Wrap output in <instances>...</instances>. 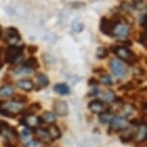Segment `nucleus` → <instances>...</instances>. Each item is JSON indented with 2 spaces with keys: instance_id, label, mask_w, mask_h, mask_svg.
Returning a JSON list of instances; mask_svg holds the SVG:
<instances>
[{
  "instance_id": "obj_33",
  "label": "nucleus",
  "mask_w": 147,
  "mask_h": 147,
  "mask_svg": "<svg viewBox=\"0 0 147 147\" xmlns=\"http://www.w3.org/2000/svg\"><path fill=\"white\" fill-rule=\"evenodd\" d=\"M99 83H100V82H99L98 80L95 78V77H90V78L88 79V85L90 86V87H96Z\"/></svg>"
},
{
  "instance_id": "obj_37",
  "label": "nucleus",
  "mask_w": 147,
  "mask_h": 147,
  "mask_svg": "<svg viewBox=\"0 0 147 147\" xmlns=\"http://www.w3.org/2000/svg\"><path fill=\"white\" fill-rule=\"evenodd\" d=\"M99 93V90L96 87H93V88H91V91L88 94V97H92V96H97Z\"/></svg>"
},
{
  "instance_id": "obj_14",
  "label": "nucleus",
  "mask_w": 147,
  "mask_h": 147,
  "mask_svg": "<svg viewBox=\"0 0 147 147\" xmlns=\"http://www.w3.org/2000/svg\"><path fill=\"white\" fill-rule=\"evenodd\" d=\"M16 86L18 87V88L24 90V91H32L35 88V84L33 83L32 80L30 79H21L18 80V83H16Z\"/></svg>"
},
{
  "instance_id": "obj_38",
  "label": "nucleus",
  "mask_w": 147,
  "mask_h": 147,
  "mask_svg": "<svg viewBox=\"0 0 147 147\" xmlns=\"http://www.w3.org/2000/svg\"><path fill=\"white\" fill-rule=\"evenodd\" d=\"M92 72H94V73H98V74H102L103 72L106 73V70H105L103 67H97V68L92 69Z\"/></svg>"
},
{
  "instance_id": "obj_12",
  "label": "nucleus",
  "mask_w": 147,
  "mask_h": 147,
  "mask_svg": "<svg viewBox=\"0 0 147 147\" xmlns=\"http://www.w3.org/2000/svg\"><path fill=\"white\" fill-rule=\"evenodd\" d=\"M41 109H42V105H41L40 102H34V103L30 104L28 107L23 108L19 113H20L22 116L29 115H35L37 112H40Z\"/></svg>"
},
{
  "instance_id": "obj_4",
  "label": "nucleus",
  "mask_w": 147,
  "mask_h": 147,
  "mask_svg": "<svg viewBox=\"0 0 147 147\" xmlns=\"http://www.w3.org/2000/svg\"><path fill=\"white\" fill-rule=\"evenodd\" d=\"M22 53H23V46H18L16 44L10 45L4 52V62L13 65L19 59H21Z\"/></svg>"
},
{
  "instance_id": "obj_27",
  "label": "nucleus",
  "mask_w": 147,
  "mask_h": 147,
  "mask_svg": "<svg viewBox=\"0 0 147 147\" xmlns=\"http://www.w3.org/2000/svg\"><path fill=\"white\" fill-rule=\"evenodd\" d=\"M137 88V85L135 84L134 81H129L125 83V84L121 85L118 88V90H125V91H130V90H134Z\"/></svg>"
},
{
  "instance_id": "obj_26",
  "label": "nucleus",
  "mask_w": 147,
  "mask_h": 147,
  "mask_svg": "<svg viewBox=\"0 0 147 147\" xmlns=\"http://www.w3.org/2000/svg\"><path fill=\"white\" fill-rule=\"evenodd\" d=\"M12 101L13 102H16V103H20V104H26L27 102H28V97L26 95H24V94H15V95L13 96L12 98Z\"/></svg>"
},
{
  "instance_id": "obj_9",
  "label": "nucleus",
  "mask_w": 147,
  "mask_h": 147,
  "mask_svg": "<svg viewBox=\"0 0 147 147\" xmlns=\"http://www.w3.org/2000/svg\"><path fill=\"white\" fill-rule=\"evenodd\" d=\"M19 124H20V125H23L24 127L31 128V129H34L36 127L40 125L38 117H37L35 115H29L22 116V117L19 119Z\"/></svg>"
},
{
  "instance_id": "obj_23",
  "label": "nucleus",
  "mask_w": 147,
  "mask_h": 147,
  "mask_svg": "<svg viewBox=\"0 0 147 147\" xmlns=\"http://www.w3.org/2000/svg\"><path fill=\"white\" fill-rule=\"evenodd\" d=\"M48 146H49V144H47L38 140H36V138H33L32 140L28 141V142L25 144V147H48Z\"/></svg>"
},
{
  "instance_id": "obj_24",
  "label": "nucleus",
  "mask_w": 147,
  "mask_h": 147,
  "mask_svg": "<svg viewBox=\"0 0 147 147\" xmlns=\"http://www.w3.org/2000/svg\"><path fill=\"white\" fill-rule=\"evenodd\" d=\"M0 115L5 116V117H8V118H12V119H15L18 117V113H13L11 111L7 110L6 108H4L3 106L0 107Z\"/></svg>"
},
{
  "instance_id": "obj_39",
  "label": "nucleus",
  "mask_w": 147,
  "mask_h": 147,
  "mask_svg": "<svg viewBox=\"0 0 147 147\" xmlns=\"http://www.w3.org/2000/svg\"><path fill=\"white\" fill-rule=\"evenodd\" d=\"M2 133H3V127H2L1 121H0V135H2Z\"/></svg>"
},
{
  "instance_id": "obj_7",
  "label": "nucleus",
  "mask_w": 147,
  "mask_h": 147,
  "mask_svg": "<svg viewBox=\"0 0 147 147\" xmlns=\"http://www.w3.org/2000/svg\"><path fill=\"white\" fill-rule=\"evenodd\" d=\"M130 33V24L127 23L124 16L119 21L115 23L113 30V37H117L119 38H126Z\"/></svg>"
},
{
  "instance_id": "obj_1",
  "label": "nucleus",
  "mask_w": 147,
  "mask_h": 147,
  "mask_svg": "<svg viewBox=\"0 0 147 147\" xmlns=\"http://www.w3.org/2000/svg\"><path fill=\"white\" fill-rule=\"evenodd\" d=\"M113 52L115 54L118 59L127 63L130 66H134L138 63V58L137 57L134 52L131 51L127 46L124 45H117L113 48Z\"/></svg>"
},
{
  "instance_id": "obj_13",
  "label": "nucleus",
  "mask_w": 147,
  "mask_h": 147,
  "mask_svg": "<svg viewBox=\"0 0 147 147\" xmlns=\"http://www.w3.org/2000/svg\"><path fill=\"white\" fill-rule=\"evenodd\" d=\"M36 79H37V84L35 85V88L37 90L46 88L50 84L49 78L44 73H38L37 76H36Z\"/></svg>"
},
{
  "instance_id": "obj_35",
  "label": "nucleus",
  "mask_w": 147,
  "mask_h": 147,
  "mask_svg": "<svg viewBox=\"0 0 147 147\" xmlns=\"http://www.w3.org/2000/svg\"><path fill=\"white\" fill-rule=\"evenodd\" d=\"M146 22H147V16H146V13H143L142 16L140 18V25L144 30L146 29V25H147Z\"/></svg>"
},
{
  "instance_id": "obj_10",
  "label": "nucleus",
  "mask_w": 147,
  "mask_h": 147,
  "mask_svg": "<svg viewBox=\"0 0 147 147\" xmlns=\"http://www.w3.org/2000/svg\"><path fill=\"white\" fill-rule=\"evenodd\" d=\"M106 105L104 101L100 100V99H94V100L90 101L88 105V109L93 113H100L106 110Z\"/></svg>"
},
{
  "instance_id": "obj_22",
  "label": "nucleus",
  "mask_w": 147,
  "mask_h": 147,
  "mask_svg": "<svg viewBox=\"0 0 147 147\" xmlns=\"http://www.w3.org/2000/svg\"><path fill=\"white\" fill-rule=\"evenodd\" d=\"M115 93L113 92V90H107V91H104L103 93H102V101H104L105 103H108V104H111L113 103V101H115Z\"/></svg>"
},
{
  "instance_id": "obj_34",
  "label": "nucleus",
  "mask_w": 147,
  "mask_h": 147,
  "mask_svg": "<svg viewBox=\"0 0 147 147\" xmlns=\"http://www.w3.org/2000/svg\"><path fill=\"white\" fill-rule=\"evenodd\" d=\"M38 47L37 45H34V44H31V45L27 46V51H28L29 54H35L36 52L38 51Z\"/></svg>"
},
{
  "instance_id": "obj_6",
  "label": "nucleus",
  "mask_w": 147,
  "mask_h": 147,
  "mask_svg": "<svg viewBox=\"0 0 147 147\" xmlns=\"http://www.w3.org/2000/svg\"><path fill=\"white\" fill-rule=\"evenodd\" d=\"M109 66L111 70L113 73V75L117 78H124L127 76V68L124 63L119 59H112L109 62Z\"/></svg>"
},
{
  "instance_id": "obj_5",
  "label": "nucleus",
  "mask_w": 147,
  "mask_h": 147,
  "mask_svg": "<svg viewBox=\"0 0 147 147\" xmlns=\"http://www.w3.org/2000/svg\"><path fill=\"white\" fill-rule=\"evenodd\" d=\"M1 38L5 42L9 43L10 45L16 44L21 40L19 31L16 27H8L7 29H5V31L2 32Z\"/></svg>"
},
{
  "instance_id": "obj_11",
  "label": "nucleus",
  "mask_w": 147,
  "mask_h": 147,
  "mask_svg": "<svg viewBox=\"0 0 147 147\" xmlns=\"http://www.w3.org/2000/svg\"><path fill=\"white\" fill-rule=\"evenodd\" d=\"M38 120H40V124H47V125H51V124H55L57 121V116L54 113L45 111L41 113L40 116H38Z\"/></svg>"
},
{
  "instance_id": "obj_18",
  "label": "nucleus",
  "mask_w": 147,
  "mask_h": 147,
  "mask_svg": "<svg viewBox=\"0 0 147 147\" xmlns=\"http://www.w3.org/2000/svg\"><path fill=\"white\" fill-rule=\"evenodd\" d=\"M54 91L59 95H67L70 93V88L65 83H59L54 86Z\"/></svg>"
},
{
  "instance_id": "obj_29",
  "label": "nucleus",
  "mask_w": 147,
  "mask_h": 147,
  "mask_svg": "<svg viewBox=\"0 0 147 147\" xmlns=\"http://www.w3.org/2000/svg\"><path fill=\"white\" fill-rule=\"evenodd\" d=\"M101 82L106 86H112L113 85V80L111 78L110 75H108L107 73L101 74Z\"/></svg>"
},
{
  "instance_id": "obj_15",
  "label": "nucleus",
  "mask_w": 147,
  "mask_h": 147,
  "mask_svg": "<svg viewBox=\"0 0 147 147\" xmlns=\"http://www.w3.org/2000/svg\"><path fill=\"white\" fill-rule=\"evenodd\" d=\"M46 128L48 130L49 137H50V140L52 142L59 140V138H61V137H62V132H61L60 128L56 124H51V125H49L48 127H46Z\"/></svg>"
},
{
  "instance_id": "obj_2",
  "label": "nucleus",
  "mask_w": 147,
  "mask_h": 147,
  "mask_svg": "<svg viewBox=\"0 0 147 147\" xmlns=\"http://www.w3.org/2000/svg\"><path fill=\"white\" fill-rule=\"evenodd\" d=\"M129 128L127 127V116L126 115H115L110 122V127L108 129V135L118 134L125 132Z\"/></svg>"
},
{
  "instance_id": "obj_17",
  "label": "nucleus",
  "mask_w": 147,
  "mask_h": 147,
  "mask_svg": "<svg viewBox=\"0 0 147 147\" xmlns=\"http://www.w3.org/2000/svg\"><path fill=\"white\" fill-rule=\"evenodd\" d=\"M3 107L6 108L7 110L11 111V112L18 113V115H19L20 111L23 109V104L16 103V102H13V101H12V102H5Z\"/></svg>"
},
{
  "instance_id": "obj_30",
  "label": "nucleus",
  "mask_w": 147,
  "mask_h": 147,
  "mask_svg": "<svg viewBox=\"0 0 147 147\" xmlns=\"http://www.w3.org/2000/svg\"><path fill=\"white\" fill-rule=\"evenodd\" d=\"M133 3V8L134 9H138V10H141L144 8V1L143 0H132Z\"/></svg>"
},
{
  "instance_id": "obj_19",
  "label": "nucleus",
  "mask_w": 147,
  "mask_h": 147,
  "mask_svg": "<svg viewBox=\"0 0 147 147\" xmlns=\"http://www.w3.org/2000/svg\"><path fill=\"white\" fill-rule=\"evenodd\" d=\"M23 66L29 69H32V70H35V69L40 67V63H38V61L36 57H29L28 59L24 61Z\"/></svg>"
},
{
  "instance_id": "obj_21",
  "label": "nucleus",
  "mask_w": 147,
  "mask_h": 147,
  "mask_svg": "<svg viewBox=\"0 0 147 147\" xmlns=\"http://www.w3.org/2000/svg\"><path fill=\"white\" fill-rule=\"evenodd\" d=\"M15 90L11 85H4L0 87V96L1 97H11L13 95Z\"/></svg>"
},
{
  "instance_id": "obj_20",
  "label": "nucleus",
  "mask_w": 147,
  "mask_h": 147,
  "mask_svg": "<svg viewBox=\"0 0 147 147\" xmlns=\"http://www.w3.org/2000/svg\"><path fill=\"white\" fill-rule=\"evenodd\" d=\"M136 137H137L136 132H129V133H125V134H121L119 136V140H120L122 143L126 144V143L134 142L136 140Z\"/></svg>"
},
{
  "instance_id": "obj_3",
  "label": "nucleus",
  "mask_w": 147,
  "mask_h": 147,
  "mask_svg": "<svg viewBox=\"0 0 147 147\" xmlns=\"http://www.w3.org/2000/svg\"><path fill=\"white\" fill-rule=\"evenodd\" d=\"M122 18V16L119 13H115L111 18H108L106 16H103L100 19V23H99V29L103 33L104 35L108 37H113V30L115 27V23L119 21Z\"/></svg>"
},
{
  "instance_id": "obj_40",
  "label": "nucleus",
  "mask_w": 147,
  "mask_h": 147,
  "mask_svg": "<svg viewBox=\"0 0 147 147\" xmlns=\"http://www.w3.org/2000/svg\"><path fill=\"white\" fill-rule=\"evenodd\" d=\"M1 35H2V29H1V26H0V38H1Z\"/></svg>"
},
{
  "instance_id": "obj_36",
  "label": "nucleus",
  "mask_w": 147,
  "mask_h": 147,
  "mask_svg": "<svg viewBox=\"0 0 147 147\" xmlns=\"http://www.w3.org/2000/svg\"><path fill=\"white\" fill-rule=\"evenodd\" d=\"M135 74L137 75V77L144 76V75H145V70H144V69H143L142 67H138V68H136Z\"/></svg>"
},
{
  "instance_id": "obj_25",
  "label": "nucleus",
  "mask_w": 147,
  "mask_h": 147,
  "mask_svg": "<svg viewBox=\"0 0 147 147\" xmlns=\"http://www.w3.org/2000/svg\"><path fill=\"white\" fill-rule=\"evenodd\" d=\"M109 53L110 52L106 47H98L96 50V57L100 60H103L109 56Z\"/></svg>"
},
{
  "instance_id": "obj_31",
  "label": "nucleus",
  "mask_w": 147,
  "mask_h": 147,
  "mask_svg": "<svg viewBox=\"0 0 147 147\" xmlns=\"http://www.w3.org/2000/svg\"><path fill=\"white\" fill-rule=\"evenodd\" d=\"M138 42L142 44L144 47H146V42H147V36H146V31H144L140 34V38H138Z\"/></svg>"
},
{
  "instance_id": "obj_8",
  "label": "nucleus",
  "mask_w": 147,
  "mask_h": 147,
  "mask_svg": "<svg viewBox=\"0 0 147 147\" xmlns=\"http://www.w3.org/2000/svg\"><path fill=\"white\" fill-rule=\"evenodd\" d=\"M52 110L55 115L60 117H65L68 115V105L62 99H55L52 105Z\"/></svg>"
},
{
  "instance_id": "obj_28",
  "label": "nucleus",
  "mask_w": 147,
  "mask_h": 147,
  "mask_svg": "<svg viewBox=\"0 0 147 147\" xmlns=\"http://www.w3.org/2000/svg\"><path fill=\"white\" fill-rule=\"evenodd\" d=\"M72 29L77 33H80L84 29V24L80 20H78V19H76V20L73 21V23H72Z\"/></svg>"
},
{
  "instance_id": "obj_32",
  "label": "nucleus",
  "mask_w": 147,
  "mask_h": 147,
  "mask_svg": "<svg viewBox=\"0 0 147 147\" xmlns=\"http://www.w3.org/2000/svg\"><path fill=\"white\" fill-rule=\"evenodd\" d=\"M20 134L23 136L24 138H28L33 134V131L31 128H28V127H25L24 129H22V131L20 132Z\"/></svg>"
},
{
  "instance_id": "obj_16",
  "label": "nucleus",
  "mask_w": 147,
  "mask_h": 147,
  "mask_svg": "<svg viewBox=\"0 0 147 147\" xmlns=\"http://www.w3.org/2000/svg\"><path fill=\"white\" fill-rule=\"evenodd\" d=\"M115 113L112 111H104L100 113H98V118L101 124H108L110 123Z\"/></svg>"
}]
</instances>
